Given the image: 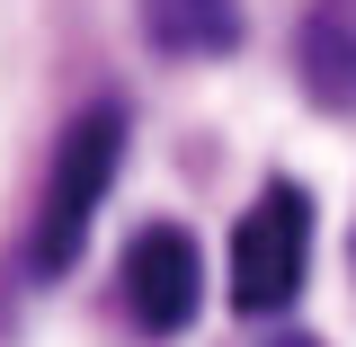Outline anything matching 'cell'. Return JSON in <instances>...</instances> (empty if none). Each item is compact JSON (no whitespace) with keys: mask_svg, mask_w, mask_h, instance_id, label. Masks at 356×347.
<instances>
[{"mask_svg":"<svg viewBox=\"0 0 356 347\" xmlns=\"http://www.w3.org/2000/svg\"><path fill=\"white\" fill-rule=\"evenodd\" d=\"M276 347H321V339H276Z\"/></svg>","mask_w":356,"mask_h":347,"instance_id":"8992f818","label":"cell"},{"mask_svg":"<svg viewBox=\"0 0 356 347\" xmlns=\"http://www.w3.org/2000/svg\"><path fill=\"white\" fill-rule=\"evenodd\" d=\"M116 285H125V321L134 330L170 339V330H187L196 303H205V259H196V241H187L178 223H143V232L125 241Z\"/></svg>","mask_w":356,"mask_h":347,"instance_id":"3957f363","label":"cell"},{"mask_svg":"<svg viewBox=\"0 0 356 347\" xmlns=\"http://www.w3.org/2000/svg\"><path fill=\"white\" fill-rule=\"evenodd\" d=\"M116 161H125V107L98 98L54 143V170H44V196H36V232H27V267L36 276H63V267L81 259L89 223H98L107 187H116Z\"/></svg>","mask_w":356,"mask_h":347,"instance_id":"6da1fadb","label":"cell"},{"mask_svg":"<svg viewBox=\"0 0 356 347\" xmlns=\"http://www.w3.org/2000/svg\"><path fill=\"white\" fill-rule=\"evenodd\" d=\"M152 36L170 54H222L241 36V9L232 0H152Z\"/></svg>","mask_w":356,"mask_h":347,"instance_id":"5b68a950","label":"cell"},{"mask_svg":"<svg viewBox=\"0 0 356 347\" xmlns=\"http://www.w3.org/2000/svg\"><path fill=\"white\" fill-rule=\"evenodd\" d=\"M312 276V196L294 178L259 187V205L232 232V303L241 312H285Z\"/></svg>","mask_w":356,"mask_h":347,"instance_id":"7a4b0ae2","label":"cell"},{"mask_svg":"<svg viewBox=\"0 0 356 347\" xmlns=\"http://www.w3.org/2000/svg\"><path fill=\"white\" fill-rule=\"evenodd\" d=\"M294 72L330 116H356V0H312L303 36H294Z\"/></svg>","mask_w":356,"mask_h":347,"instance_id":"277c9868","label":"cell"}]
</instances>
